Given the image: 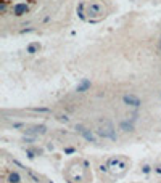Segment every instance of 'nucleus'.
Wrapping results in <instances>:
<instances>
[{"instance_id": "nucleus-5", "label": "nucleus", "mask_w": 161, "mask_h": 183, "mask_svg": "<svg viewBox=\"0 0 161 183\" xmlns=\"http://www.w3.org/2000/svg\"><path fill=\"white\" fill-rule=\"evenodd\" d=\"M85 13H87L89 18H92V16H103V13H105L103 3H101V2H92L90 5L85 7Z\"/></svg>"}, {"instance_id": "nucleus-6", "label": "nucleus", "mask_w": 161, "mask_h": 183, "mask_svg": "<svg viewBox=\"0 0 161 183\" xmlns=\"http://www.w3.org/2000/svg\"><path fill=\"white\" fill-rule=\"evenodd\" d=\"M47 130H49V129H47V125L39 124V125L29 127V129H24V130H23V133L27 135V137H37V135H45Z\"/></svg>"}, {"instance_id": "nucleus-11", "label": "nucleus", "mask_w": 161, "mask_h": 183, "mask_svg": "<svg viewBox=\"0 0 161 183\" xmlns=\"http://www.w3.org/2000/svg\"><path fill=\"white\" fill-rule=\"evenodd\" d=\"M39 50H40V43L39 42H32L26 47V53H29V55H36L39 53Z\"/></svg>"}, {"instance_id": "nucleus-18", "label": "nucleus", "mask_w": 161, "mask_h": 183, "mask_svg": "<svg viewBox=\"0 0 161 183\" xmlns=\"http://www.w3.org/2000/svg\"><path fill=\"white\" fill-rule=\"evenodd\" d=\"M57 119H58L60 122H65V124H68V122H69V117L66 116V114H60V116H58Z\"/></svg>"}, {"instance_id": "nucleus-24", "label": "nucleus", "mask_w": 161, "mask_h": 183, "mask_svg": "<svg viewBox=\"0 0 161 183\" xmlns=\"http://www.w3.org/2000/svg\"><path fill=\"white\" fill-rule=\"evenodd\" d=\"M160 98H161V93H160Z\"/></svg>"}, {"instance_id": "nucleus-23", "label": "nucleus", "mask_w": 161, "mask_h": 183, "mask_svg": "<svg viewBox=\"0 0 161 183\" xmlns=\"http://www.w3.org/2000/svg\"><path fill=\"white\" fill-rule=\"evenodd\" d=\"M155 172H156V173H161V165H158V167H155Z\"/></svg>"}, {"instance_id": "nucleus-3", "label": "nucleus", "mask_w": 161, "mask_h": 183, "mask_svg": "<svg viewBox=\"0 0 161 183\" xmlns=\"http://www.w3.org/2000/svg\"><path fill=\"white\" fill-rule=\"evenodd\" d=\"M74 130H76V133H79L85 141L93 143V145H95V143H99V138H97V132H93V130L87 129L85 125H82V124H76V125H74Z\"/></svg>"}, {"instance_id": "nucleus-14", "label": "nucleus", "mask_w": 161, "mask_h": 183, "mask_svg": "<svg viewBox=\"0 0 161 183\" xmlns=\"http://www.w3.org/2000/svg\"><path fill=\"white\" fill-rule=\"evenodd\" d=\"M32 113H52L50 108H29Z\"/></svg>"}, {"instance_id": "nucleus-20", "label": "nucleus", "mask_w": 161, "mask_h": 183, "mask_svg": "<svg viewBox=\"0 0 161 183\" xmlns=\"http://www.w3.org/2000/svg\"><path fill=\"white\" fill-rule=\"evenodd\" d=\"M74 153H76V148H71V146L65 148V154H74Z\"/></svg>"}, {"instance_id": "nucleus-19", "label": "nucleus", "mask_w": 161, "mask_h": 183, "mask_svg": "<svg viewBox=\"0 0 161 183\" xmlns=\"http://www.w3.org/2000/svg\"><path fill=\"white\" fill-rule=\"evenodd\" d=\"M34 31H36L34 27H26V29H21V31H19V34H29V32H34Z\"/></svg>"}, {"instance_id": "nucleus-7", "label": "nucleus", "mask_w": 161, "mask_h": 183, "mask_svg": "<svg viewBox=\"0 0 161 183\" xmlns=\"http://www.w3.org/2000/svg\"><path fill=\"white\" fill-rule=\"evenodd\" d=\"M11 11H13V15L16 18L19 16H24V15H27V11H29V5L24 2H18L13 5V8H11Z\"/></svg>"}, {"instance_id": "nucleus-2", "label": "nucleus", "mask_w": 161, "mask_h": 183, "mask_svg": "<svg viewBox=\"0 0 161 183\" xmlns=\"http://www.w3.org/2000/svg\"><path fill=\"white\" fill-rule=\"evenodd\" d=\"M107 164H108V167H110V170H111V172L123 173L124 170L127 169L129 161H127V157H124V156H113V157L108 159Z\"/></svg>"}, {"instance_id": "nucleus-27", "label": "nucleus", "mask_w": 161, "mask_h": 183, "mask_svg": "<svg viewBox=\"0 0 161 183\" xmlns=\"http://www.w3.org/2000/svg\"><path fill=\"white\" fill-rule=\"evenodd\" d=\"M3 183H5V182H3Z\"/></svg>"}, {"instance_id": "nucleus-16", "label": "nucleus", "mask_w": 161, "mask_h": 183, "mask_svg": "<svg viewBox=\"0 0 161 183\" xmlns=\"http://www.w3.org/2000/svg\"><path fill=\"white\" fill-rule=\"evenodd\" d=\"M151 169L153 167L150 165V164H145V165H142V173H145V175H148L151 172Z\"/></svg>"}, {"instance_id": "nucleus-22", "label": "nucleus", "mask_w": 161, "mask_h": 183, "mask_svg": "<svg viewBox=\"0 0 161 183\" xmlns=\"http://www.w3.org/2000/svg\"><path fill=\"white\" fill-rule=\"evenodd\" d=\"M156 50H158V53L161 55V39L158 40V43H156Z\"/></svg>"}, {"instance_id": "nucleus-25", "label": "nucleus", "mask_w": 161, "mask_h": 183, "mask_svg": "<svg viewBox=\"0 0 161 183\" xmlns=\"http://www.w3.org/2000/svg\"><path fill=\"white\" fill-rule=\"evenodd\" d=\"M50 183H53V182H50Z\"/></svg>"}, {"instance_id": "nucleus-8", "label": "nucleus", "mask_w": 161, "mask_h": 183, "mask_svg": "<svg viewBox=\"0 0 161 183\" xmlns=\"http://www.w3.org/2000/svg\"><path fill=\"white\" fill-rule=\"evenodd\" d=\"M118 127H119V130H121V132H124V133H132V132L135 130L134 122L129 121V119H124V121H121L119 124H118Z\"/></svg>"}, {"instance_id": "nucleus-21", "label": "nucleus", "mask_w": 161, "mask_h": 183, "mask_svg": "<svg viewBox=\"0 0 161 183\" xmlns=\"http://www.w3.org/2000/svg\"><path fill=\"white\" fill-rule=\"evenodd\" d=\"M0 11H2V13H5V11H7V2H5V0H2V3H0Z\"/></svg>"}, {"instance_id": "nucleus-13", "label": "nucleus", "mask_w": 161, "mask_h": 183, "mask_svg": "<svg viewBox=\"0 0 161 183\" xmlns=\"http://www.w3.org/2000/svg\"><path fill=\"white\" fill-rule=\"evenodd\" d=\"M26 173L29 175V178H31V180H32L34 183H40V178H39L37 175L34 173V172H32V170H31V169H27V167H26Z\"/></svg>"}, {"instance_id": "nucleus-12", "label": "nucleus", "mask_w": 161, "mask_h": 183, "mask_svg": "<svg viewBox=\"0 0 161 183\" xmlns=\"http://www.w3.org/2000/svg\"><path fill=\"white\" fill-rule=\"evenodd\" d=\"M84 8H85V5H84V2H81L79 3V7H77V15H79V18L81 19H87V16H85V11H84Z\"/></svg>"}, {"instance_id": "nucleus-10", "label": "nucleus", "mask_w": 161, "mask_h": 183, "mask_svg": "<svg viewBox=\"0 0 161 183\" xmlns=\"http://www.w3.org/2000/svg\"><path fill=\"white\" fill-rule=\"evenodd\" d=\"M7 182L8 183H23V178H21V175H19L16 170H11V172L8 173V177H7Z\"/></svg>"}, {"instance_id": "nucleus-1", "label": "nucleus", "mask_w": 161, "mask_h": 183, "mask_svg": "<svg viewBox=\"0 0 161 183\" xmlns=\"http://www.w3.org/2000/svg\"><path fill=\"white\" fill-rule=\"evenodd\" d=\"M97 135L105 140H110V141H118V133H116V127L113 124L111 119L108 117H103L99 121V129L95 130Z\"/></svg>"}, {"instance_id": "nucleus-26", "label": "nucleus", "mask_w": 161, "mask_h": 183, "mask_svg": "<svg viewBox=\"0 0 161 183\" xmlns=\"http://www.w3.org/2000/svg\"><path fill=\"white\" fill-rule=\"evenodd\" d=\"M160 39H161V35H160Z\"/></svg>"}, {"instance_id": "nucleus-15", "label": "nucleus", "mask_w": 161, "mask_h": 183, "mask_svg": "<svg viewBox=\"0 0 161 183\" xmlns=\"http://www.w3.org/2000/svg\"><path fill=\"white\" fill-rule=\"evenodd\" d=\"M26 156L31 159V161H32L34 157H36V151L34 149H31V148H26Z\"/></svg>"}, {"instance_id": "nucleus-17", "label": "nucleus", "mask_w": 161, "mask_h": 183, "mask_svg": "<svg viewBox=\"0 0 161 183\" xmlns=\"http://www.w3.org/2000/svg\"><path fill=\"white\" fill-rule=\"evenodd\" d=\"M11 127H13V129H26V124L24 122H13V124H11Z\"/></svg>"}, {"instance_id": "nucleus-4", "label": "nucleus", "mask_w": 161, "mask_h": 183, "mask_svg": "<svg viewBox=\"0 0 161 183\" xmlns=\"http://www.w3.org/2000/svg\"><path fill=\"white\" fill-rule=\"evenodd\" d=\"M121 101H123V105L129 106V108H134V109L142 108V98L137 97L134 93H124L121 97Z\"/></svg>"}, {"instance_id": "nucleus-9", "label": "nucleus", "mask_w": 161, "mask_h": 183, "mask_svg": "<svg viewBox=\"0 0 161 183\" xmlns=\"http://www.w3.org/2000/svg\"><path fill=\"white\" fill-rule=\"evenodd\" d=\"M92 87V81L90 79H81V82L76 85V91L77 93H85V91L90 90Z\"/></svg>"}]
</instances>
